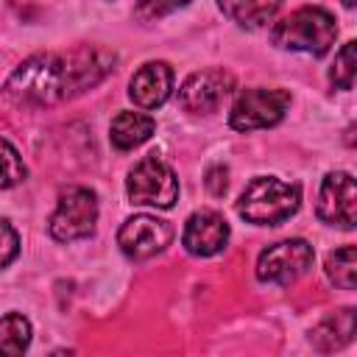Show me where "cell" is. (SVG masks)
Instances as JSON below:
<instances>
[{
  "mask_svg": "<svg viewBox=\"0 0 357 357\" xmlns=\"http://www.w3.org/2000/svg\"><path fill=\"white\" fill-rule=\"evenodd\" d=\"M117 56L103 47H73L61 53H39L25 59L3 86L14 106H56L114 73Z\"/></svg>",
  "mask_w": 357,
  "mask_h": 357,
  "instance_id": "1",
  "label": "cell"
},
{
  "mask_svg": "<svg viewBox=\"0 0 357 357\" xmlns=\"http://www.w3.org/2000/svg\"><path fill=\"white\" fill-rule=\"evenodd\" d=\"M335 33H337V25L329 11H324L318 6H304L273 25L271 42L282 50L324 56L332 47Z\"/></svg>",
  "mask_w": 357,
  "mask_h": 357,
  "instance_id": "2",
  "label": "cell"
},
{
  "mask_svg": "<svg viewBox=\"0 0 357 357\" xmlns=\"http://www.w3.org/2000/svg\"><path fill=\"white\" fill-rule=\"evenodd\" d=\"M301 204V192L296 184H287L273 176H257L248 181L237 201L240 218L257 226H276L287 220Z\"/></svg>",
  "mask_w": 357,
  "mask_h": 357,
  "instance_id": "3",
  "label": "cell"
},
{
  "mask_svg": "<svg viewBox=\"0 0 357 357\" xmlns=\"http://www.w3.org/2000/svg\"><path fill=\"white\" fill-rule=\"evenodd\" d=\"M126 190H128L131 204L167 209L178 198V178L170 170V165H165L156 153H148L131 167Z\"/></svg>",
  "mask_w": 357,
  "mask_h": 357,
  "instance_id": "4",
  "label": "cell"
},
{
  "mask_svg": "<svg viewBox=\"0 0 357 357\" xmlns=\"http://www.w3.org/2000/svg\"><path fill=\"white\" fill-rule=\"evenodd\" d=\"M98 220V198L92 190L86 187H67L59 195L56 212L50 218V234L61 243L67 240H78L92 234Z\"/></svg>",
  "mask_w": 357,
  "mask_h": 357,
  "instance_id": "5",
  "label": "cell"
},
{
  "mask_svg": "<svg viewBox=\"0 0 357 357\" xmlns=\"http://www.w3.org/2000/svg\"><path fill=\"white\" fill-rule=\"evenodd\" d=\"M290 106V92L287 89H245L229 114L231 128L237 131H257V128H268L276 126L284 112Z\"/></svg>",
  "mask_w": 357,
  "mask_h": 357,
  "instance_id": "6",
  "label": "cell"
},
{
  "mask_svg": "<svg viewBox=\"0 0 357 357\" xmlns=\"http://www.w3.org/2000/svg\"><path fill=\"white\" fill-rule=\"evenodd\" d=\"M312 245L307 240H282L268 245L257 259V279L268 284H290L312 265Z\"/></svg>",
  "mask_w": 357,
  "mask_h": 357,
  "instance_id": "7",
  "label": "cell"
},
{
  "mask_svg": "<svg viewBox=\"0 0 357 357\" xmlns=\"http://www.w3.org/2000/svg\"><path fill=\"white\" fill-rule=\"evenodd\" d=\"M170 237H173V229L167 226V220H159L153 215H134L120 226L117 245L131 259H148L165 251Z\"/></svg>",
  "mask_w": 357,
  "mask_h": 357,
  "instance_id": "8",
  "label": "cell"
},
{
  "mask_svg": "<svg viewBox=\"0 0 357 357\" xmlns=\"http://www.w3.org/2000/svg\"><path fill=\"white\" fill-rule=\"evenodd\" d=\"M354 206H357V187L351 173H329L318 192V218L329 226L354 229Z\"/></svg>",
  "mask_w": 357,
  "mask_h": 357,
  "instance_id": "9",
  "label": "cell"
},
{
  "mask_svg": "<svg viewBox=\"0 0 357 357\" xmlns=\"http://www.w3.org/2000/svg\"><path fill=\"white\" fill-rule=\"evenodd\" d=\"M234 89V75L226 70H201L192 73L181 89H178V103L187 112H215L220 106V100Z\"/></svg>",
  "mask_w": 357,
  "mask_h": 357,
  "instance_id": "10",
  "label": "cell"
},
{
  "mask_svg": "<svg viewBox=\"0 0 357 357\" xmlns=\"http://www.w3.org/2000/svg\"><path fill=\"white\" fill-rule=\"evenodd\" d=\"M181 243L192 257H212V254L223 251V245L229 243V223L223 220V215H218L212 209L192 212L187 218Z\"/></svg>",
  "mask_w": 357,
  "mask_h": 357,
  "instance_id": "11",
  "label": "cell"
},
{
  "mask_svg": "<svg viewBox=\"0 0 357 357\" xmlns=\"http://www.w3.org/2000/svg\"><path fill=\"white\" fill-rule=\"evenodd\" d=\"M170 84H173V70L165 61H148L131 75L128 98L139 109H156L167 100Z\"/></svg>",
  "mask_w": 357,
  "mask_h": 357,
  "instance_id": "12",
  "label": "cell"
},
{
  "mask_svg": "<svg viewBox=\"0 0 357 357\" xmlns=\"http://www.w3.org/2000/svg\"><path fill=\"white\" fill-rule=\"evenodd\" d=\"M282 3L284 0H218L220 11L231 22L243 25V28H262V25H268L276 17V11L282 8Z\"/></svg>",
  "mask_w": 357,
  "mask_h": 357,
  "instance_id": "13",
  "label": "cell"
},
{
  "mask_svg": "<svg viewBox=\"0 0 357 357\" xmlns=\"http://www.w3.org/2000/svg\"><path fill=\"white\" fill-rule=\"evenodd\" d=\"M153 128H156L153 117H148V114H142V112H120V114L112 120L109 137H112L114 148L131 151V148L142 145V142L153 134Z\"/></svg>",
  "mask_w": 357,
  "mask_h": 357,
  "instance_id": "14",
  "label": "cell"
},
{
  "mask_svg": "<svg viewBox=\"0 0 357 357\" xmlns=\"http://www.w3.org/2000/svg\"><path fill=\"white\" fill-rule=\"evenodd\" d=\"M351 335H354V310L346 307V310L335 312L332 318L321 321L318 329L312 332V340L321 351H335V349L346 346L351 340Z\"/></svg>",
  "mask_w": 357,
  "mask_h": 357,
  "instance_id": "15",
  "label": "cell"
},
{
  "mask_svg": "<svg viewBox=\"0 0 357 357\" xmlns=\"http://www.w3.org/2000/svg\"><path fill=\"white\" fill-rule=\"evenodd\" d=\"M326 276L340 290H354L357 284V251L354 245H343L326 257Z\"/></svg>",
  "mask_w": 357,
  "mask_h": 357,
  "instance_id": "16",
  "label": "cell"
},
{
  "mask_svg": "<svg viewBox=\"0 0 357 357\" xmlns=\"http://www.w3.org/2000/svg\"><path fill=\"white\" fill-rule=\"evenodd\" d=\"M31 343V324L28 318L11 312L0 318V354H22Z\"/></svg>",
  "mask_w": 357,
  "mask_h": 357,
  "instance_id": "17",
  "label": "cell"
},
{
  "mask_svg": "<svg viewBox=\"0 0 357 357\" xmlns=\"http://www.w3.org/2000/svg\"><path fill=\"white\" fill-rule=\"evenodd\" d=\"M354 73H357V45L346 42L340 47V53L335 56V64L329 70V81L337 89H351L354 86Z\"/></svg>",
  "mask_w": 357,
  "mask_h": 357,
  "instance_id": "18",
  "label": "cell"
},
{
  "mask_svg": "<svg viewBox=\"0 0 357 357\" xmlns=\"http://www.w3.org/2000/svg\"><path fill=\"white\" fill-rule=\"evenodd\" d=\"M20 181H25V165L22 156L17 153V148L11 142H6L0 137V190L17 187Z\"/></svg>",
  "mask_w": 357,
  "mask_h": 357,
  "instance_id": "19",
  "label": "cell"
},
{
  "mask_svg": "<svg viewBox=\"0 0 357 357\" xmlns=\"http://www.w3.org/2000/svg\"><path fill=\"white\" fill-rule=\"evenodd\" d=\"M190 0H137V17L139 20H159L181 6H187Z\"/></svg>",
  "mask_w": 357,
  "mask_h": 357,
  "instance_id": "20",
  "label": "cell"
},
{
  "mask_svg": "<svg viewBox=\"0 0 357 357\" xmlns=\"http://www.w3.org/2000/svg\"><path fill=\"white\" fill-rule=\"evenodd\" d=\"M17 251H20V237H17V231L11 229L8 220H0V271L17 257Z\"/></svg>",
  "mask_w": 357,
  "mask_h": 357,
  "instance_id": "21",
  "label": "cell"
},
{
  "mask_svg": "<svg viewBox=\"0 0 357 357\" xmlns=\"http://www.w3.org/2000/svg\"><path fill=\"white\" fill-rule=\"evenodd\" d=\"M226 176H229L226 167H212V170L206 173V187H209L212 195H223V192H226V184H229Z\"/></svg>",
  "mask_w": 357,
  "mask_h": 357,
  "instance_id": "22",
  "label": "cell"
},
{
  "mask_svg": "<svg viewBox=\"0 0 357 357\" xmlns=\"http://www.w3.org/2000/svg\"><path fill=\"white\" fill-rule=\"evenodd\" d=\"M343 6H346V8H351V6H354V0H343Z\"/></svg>",
  "mask_w": 357,
  "mask_h": 357,
  "instance_id": "23",
  "label": "cell"
}]
</instances>
